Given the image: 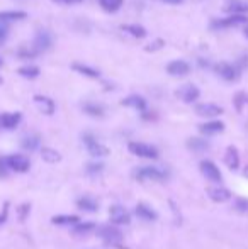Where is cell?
Returning <instances> with one entry per match:
<instances>
[{
  "label": "cell",
  "instance_id": "1",
  "mask_svg": "<svg viewBox=\"0 0 248 249\" xmlns=\"http://www.w3.org/2000/svg\"><path fill=\"white\" fill-rule=\"evenodd\" d=\"M168 176V173L161 168H157V166H141L134 171V178L140 180V182H165Z\"/></svg>",
  "mask_w": 248,
  "mask_h": 249
},
{
  "label": "cell",
  "instance_id": "2",
  "mask_svg": "<svg viewBox=\"0 0 248 249\" xmlns=\"http://www.w3.org/2000/svg\"><path fill=\"white\" fill-rule=\"evenodd\" d=\"M82 139H84V144H85V148H87V151H89V154H90V156L104 158V156H107V154L111 153V151H109V148L104 146V144H102L95 136H92L90 133H85L84 136H82Z\"/></svg>",
  "mask_w": 248,
  "mask_h": 249
},
{
  "label": "cell",
  "instance_id": "3",
  "mask_svg": "<svg viewBox=\"0 0 248 249\" xmlns=\"http://www.w3.org/2000/svg\"><path fill=\"white\" fill-rule=\"evenodd\" d=\"M97 236L104 241L106 244H111V246H116L119 249L121 248V243H123V232L114 226H102L97 229Z\"/></svg>",
  "mask_w": 248,
  "mask_h": 249
},
{
  "label": "cell",
  "instance_id": "4",
  "mask_svg": "<svg viewBox=\"0 0 248 249\" xmlns=\"http://www.w3.org/2000/svg\"><path fill=\"white\" fill-rule=\"evenodd\" d=\"M131 154L138 158H144V160H157L158 158V149L151 144H146V143H129L127 146Z\"/></svg>",
  "mask_w": 248,
  "mask_h": 249
},
{
  "label": "cell",
  "instance_id": "5",
  "mask_svg": "<svg viewBox=\"0 0 248 249\" xmlns=\"http://www.w3.org/2000/svg\"><path fill=\"white\" fill-rule=\"evenodd\" d=\"M5 161L10 171H16V173H26L31 168L29 158L24 156V154H10V156L5 158Z\"/></svg>",
  "mask_w": 248,
  "mask_h": 249
},
{
  "label": "cell",
  "instance_id": "6",
  "mask_svg": "<svg viewBox=\"0 0 248 249\" xmlns=\"http://www.w3.org/2000/svg\"><path fill=\"white\" fill-rule=\"evenodd\" d=\"M199 169H201L202 176H204L206 180H209V182H213V183H221L223 173L219 171V168L213 163V161H209V160L201 161V163H199Z\"/></svg>",
  "mask_w": 248,
  "mask_h": 249
},
{
  "label": "cell",
  "instance_id": "7",
  "mask_svg": "<svg viewBox=\"0 0 248 249\" xmlns=\"http://www.w3.org/2000/svg\"><path fill=\"white\" fill-rule=\"evenodd\" d=\"M53 46V34L50 33L48 29H39L34 36L33 41V48L41 53V51H48L50 48Z\"/></svg>",
  "mask_w": 248,
  "mask_h": 249
},
{
  "label": "cell",
  "instance_id": "8",
  "mask_svg": "<svg viewBox=\"0 0 248 249\" xmlns=\"http://www.w3.org/2000/svg\"><path fill=\"white\" fill-rule=\"evenodd\" d=\"M175 95H177L178 99L182 100V102L194 103L195 100L199 99V95H201V90H199L197 86L194 85V83H185V85H182L180 88H177Z\"/></svg>",
  "mask_w": 248,
  "mask_h": 249
},
{
  "label": "cell",
  "instance_id": "9",
  "mask_svg": "<svg viewBox=\"0 0 248 249\" xmlns=\"http://www.w3.org/2000/svg\"><path fill=\"white\" fill-rule=\"evenodd\" d=\"M223 112H225L223 107H219L218 103H213V102H204V103H197V105H195V114L201 117H208V119L219 117Z\"/></svg>",
  "mask_w": 248,
  "mask_h": 249
},
{
  "label": "cell",
  "instance_id": "10",
  "mask_svg": "<svg viewBox=\"0 0 248 249\" xmlns=\"http://www.w3.org/2000/svg\"><path fill=\"white\" fill-rule=\"evenodd\" d=\"M216 73L221 78H225L226 82H236L240 78V70L231 63H218L216 65Z\"/></svg>",
  "mask_w": 248,
  "mask_h": 249
},
{
  "label": "cell",
  "instance_id": "11",
  "mask_svg": "<svg viewBox=\"0 0 248 249\" xmlns=\"http://www.w3.org/2000/svg\"><path fill=\"white\" fill-rule=\"evenodd\" d=\"M109 217L114 224L118 226H127L131 222V214L124 209L123 205H112L109 209Z\"/></svg>",
  "mask_w": 248,
  "mask_h": 249
},
{
  "label": "cell",
  "instance_id": "12",
  "mask_svg": "<svg viewBox=\"0 0 248 249\" xmlns=\"http://www.w3.org/2000/svg\"><path fill=\"white\" fill-rule=\"evenodd\" d=\"M34 103L39 109V112H43L44 116H53L54 110H56V103L53 99L46 95H34Z\"/></svg>",
  "mask_w": 248,
  "mask_h": 249
},
{
  "label": "cell",
  "instance_id": "13",
  "mask_svg": "<svg viewBox=\"0 0 248 249\" xmlns=\"http://www.w3.org/2000/svg\"><path fill=\"white\" fill-rule=\"evenodd\" d=\"M191 71V65L185 60H174L167 65V73L172 77H184Z\"/></svg>",
  "mask_w": 248,
  "mask_h": 249
},
{
  "label": "cell",
  "instance_id": "14",
  "mask_svg": "<svg viewBox=\"0 0 248 249\" xmlns=\"http://www.w3.org/2000/svg\"><path fill=\"white\" fill-rule=\"evenodd\" d=\"M206 193H208L209 199L216 203H225L231 199V192H230L228 188H223V186H209V188L206 190Z\"/></svg>",
  "mask_w": 248,
  "mask_h": 249
},
{
  "label": "cell",
  "instance_id": "15",
  "mask_svg": "<svg viewBox=\"0 0 248 249\" xmlns=\"http://www.w3.org/2000/svg\"><path fill=\"white\" fill-rule=\"evenodd\" d=\"M240 24H248V17L247 16H230L226 19L221 20H214L213 27L214 29H226V27H236Z\"/></svg>",
  "mask_w": 248,
  "mask_h": 249
},
{
  "label": "cell",
  "instance_id": "16",
  "mask_svg": "<svg viewBox=\"0 0 248 249\" xmlns=\"http://www.w3.org/2000/svg\"><path fill=\"white\" fill-rule=\"evenodd\" d=\"M20 120H22V114L20 112H5L0 116V127H3L7 131H12L19 126Z\"/></svg>",
  "mask_w": 248,
  "mask_h": 249
},
{
  "label": "cell",
  "instance_id": "17",
  "mask_svg": "<svg viewBox=\"0 0 248 249\" xmlns=\"http://www.w3.org/2000/svg\"><path fill=\"white\" fill-rule=\"evenodd\" d=\"M121 103L124 107H131V109L138 110V112H146V109H148L146 100H144L141 95H136V93H134V95L126 97V99H123Z\"/></svg>",
  "mask_w": 248,
  "mask_h": 249
},
{
  "label": "cell",
  "instance_id": "18",
  "mask_svg": "<svg viewBox=\"0 0 248 249\" xmlns=\"http://www.w3.org/2000/svg\"><path fill=\"white\" fill-rule=\"evenodd\" d=\"M71 70L77 71V73L84 75L85 78H90V80H99L101 78V71L97 68L90 66V65H84V63H73L71 65Z\"/></svg>",
  "mask_w": 248,
  "mask_h": 249
},
{
  "label": "cell",
  "instance_id": "19",
  "mask_svg": "<svg viewBox=\"0 0 248 249\" xmlns=\"http://www.w3.org/2000/svg\"><path fill=\"white\" fill-rule=\"evenodd\" d=\"M134 212H136V216L140 217L141 220H146V222H155V220L158 219V214L155 212L150 205H146V203H138Z\"/></svg>",
  "mask_w": 248,
  "mask_h": 249
},
{
  "label": "cell",
  "instance_id": "20",
  "mask_svg": "<svg viewBox=\"0 0 248 249\" xmlns=\"http://www.w3.org/2000/svg\"><path fill=\"white\" fill-rule=\"evenodd\" d=\"M199 131L206 136H214V134H219L225 131V122L221 120H209V122H204L199 126Z\"/></svg>",
  "mask_w": 248,
  "mask_h": 249
},
{
  "label": "cell",
  "instance_id": "21",
  "mask_svg": "<svg viewBox=\"0 0 248 249\" xmlns=\"http://www.w3.org/2000/svg\"><path fill=\"white\" fill-rule=\"evenodd\" d=\"M225 10L231 16H245L248 12V3L245 0H230L225 5Z\"/></svg>",
  "mask_w": 248,
  "mask_h": 249
},
{
  "label": "cell",
  "instance_id": "22",
  "mask_svg": "<svg viewBox=\"0 0 248 249\" xmlns=\"http://www.w3.org/2000/svg\"><path fill=\"white\" fill-rule=\"evenodd\" d=\"M77 207L84 212H97L99 210V202L90 195H84L77 200Z\"/></svg>",
  "mask_w": 248,
  "mask_h": 249
},
{
  "label": "cell",
  "instance_id": "23",
  "mask_svg": "<svg viewBox=\"0 0 248 249\" xmlns=\"http://www.w3.org/2000/svg\"><path fill=\"white\" fill-rule=\"evenodd\" d=\"M225 165L230 169H238L240 168V153L235 146H228L225 153Z\"/></svg>",
  "mask_w": 248,
  "mask_h": 249
},
{
  "label": "cell",
  "instance_id": "24",
  "mask_svg": "<svg viewBox=\"0 0 248 249\" xmlns=\"http://www.w3.org/2000/svg\"><path fill=\"white\" fill-rule=\"evenodd\" d=\"M27 17V14L24 10H2L0 12V20L10 24V22H17V20H24Z\"/></svg>",
  "mask_w": 248,
  "mask_h": 249
},
{
  "label": "cell",
  "instance_id": "25",
  "mask_svg": "<svg viewBox=\"0 0 248 249\" xmlns=\"http://www.w3.org/2000/svg\"><path fill=\"white\" fill-rule=\"evenodd\" d=\"M121 31L127 33L131 37H136V39L146 37V29L143 26H140V24H124V26H121Z\"/></svg>",
  "mask_w": 248,
  "mask_h": 249
},
{
  "label": "cell",
  "instance_id": "26",
  "mask_svg": "<svg viewBox=\"0 0 248 249\" xmlns=\"http://www.w3.org/2000/svg\"><path fill=\"white\" fill-rule=\"evenodd\" d=\"M82 110H84L87 116L90 117H97V119H101V117H104L106 114V109L101 105V103H94V102H85L84 105H82Z\"/></svg>",
  "mask_w": 248,
  "mask_h": 249
},
{
  "label": "cell",
  "instance_id": "27",
  "mask_svg": "<svg viewBox=\"0 0 248 249\" xmlns=\"http://www.w3.org/2000/svg\"><path fill=\"white\" fill-rule=\"evenodd\" d=\"M51 222L54 226H77L78 222H82L78 216H53L51 217Z\"/></svg>",
  "mask_w": 248,
  "mask_h": 249
},
{
  "label": "cell",
  "instance_id": "28",
  "mask_svg": "<svg viewBox=\"0 0 248 249\" xmlns=\"http://www.w3.org/2000/svg\"><path fill=\"white\" fill-rule=\"evenodd\" d=\"M41 158L48 165H56L61 161V154L56 149H53V148H43L41 149Z\"/></svg>",
  "mask_w": 248,
  "mask_h": 249
},
{
  "label": "cell",
  "instance_id": "29",
  "mask_svg": "<svg viewBox=\"0 0 248 249\" xmlns=\"http://www.w3.org/2000/svg\"><path fill=\"white\" fill-rule=\"evenodd\" d=\"M187 148L194 153H202L209 148V143L206 139H201V137H191L187 141Z\"/></svg>",
  "mask_w": 248,
  "mask_h": 249
},
{
  "label": "cell",
  "instance_id": "30",
  "mask_svg": "<svg viewBox=\"0 0 248 249\" xmlns=\"http://www.w3.org/2000/svg\"><path fill=\"white\" fill-rule=\"evenodd\" d=\"M20 146H22V149H26V151L37 149V148H39V136H36V134L24 136L22 141H20Z\"/></svg>",
  "mask_w": 248,
  "mask_h": 249
},
{
  "label": "cell",
  "instance_id": "31",
  "mask_svg": "<svg viewBox=\"0 0 248 249\" xmlns=\"http://www.w3.org/2000/svg\"><path fill=\"white\" fill-rule=\"evenodd\" d=\"M17 73L20 75V77L24 78H29V80H34V78L39 77V68L34 66V65H24V66H20L19 70H17Z\"/></svg>",
  "mask_w": 248,
  "mask_h": 249
},
{
  "label": "cell",
  "instance_id": "32",
  "mask_svg": "<svg viewBox=\"0 0 248 249\" xmlns=\"http://www.w3.org/2000/svg\"><path fill=\"white\" fill-rule=\"evenodd\" d=\"M97 229L94 222H78L77 226H73V234L75 236H87V234H92Z\"/></svg>",
  "mask_w": 248,
  "mask_h": 249
},
{
  "label": "cell",
  "instance_id": "33",
  "mask_svg": "<svg viewBox=\"0 0 248 249\" xmlns=\"http://www.w3.org/2000/svg\"><path fill=\"white\" fill-rule=\"evenodd\" d=\"M124 0H99V5L106 10V12H116L123 7Z\"/></svg>",
  "mask_w": 248,
  "mask_h": 249
},
{
  "label": "cell",
  "instance_id": "34",
  "mask_svg": "<svg viewBox=\"0 0 248 249\" xmlns=\"http://www.w3.org/2000/svg\"><path fill=\"white\" fill-rule=\"evenodd\" d=\"M247 102H248V95L245 92H236L235 97H233V105H235L236 112H242L243 107L247 105Z\"/></svg>",
  "mask_w": 248,
  "mask_h": 249
},
{
  "label": "cell",
  "instance_id": "35",
  "mask_svg": "<svg viewBox=\"0 0 248 249\" xmlns=\"http://www.w3.org/2000/svg\"><path fill=\"white\" fill-rule=\"evenodd\" d=\"M9 31H10V24L0 20V46H2V44H5L7 36H9Z\"/></svg>",
  "mask_w": 248,
  "mask_h": 249
},
{
  "label": "cell",
  "instance_id": "36",
  "mask_svg": "<svg viewBox=\"0 0 248 249\" xmlns=\"http://www.w3.org/2000/svg\"><path fill=\"white\" fill-rule=\"evenodd\" d=\"M29 212H31V203H22V205L17 209V217H19L20 222L26 220V217L29 216Z\"/></svg>",
  "mask_w": 248,
  "mask_h": 249
},
{
  "label": "cell",
  "instance_id": "37",
  "mask_svg": "<svg viewBox=\"0 0 248 249\" xmlns=\"http://www.w3.org/2000/svg\"><path fill=\"white\" fill-rule=\"evenodd\" d=\"M104 169V165L102 163H89L87 165V173L89 175H97Z\"/></svg>",
  "mask_w": 248,
  "mask_h": 249
},
{
  "label": "cell",
  "instance_id": "38",
  "mask_svg": "<svg viewBox=\"0 0 248 249\" xmlns=\"http://www.w3.org/2000/svg\"><path fill=\"white\" fill-rule=\"evenodd\" d=\"M17 54H19L20 58H34V56H37L39 53H37V51L34 50V48H31V50H26V48H20L19 53H17Z\"/></svg>",
  "mask_w": 248,
  "mask_h": 249
},
{
  "label": "cell",
  "instance_id": "39",
  "mask_svg": "<svg viewBox=\"0 0 248 249\" xmlns=\"http://www.w3.org/2000/svg\"><path fill=\"white\" fill-rule=\"evenodd\" d=\"M9 202H5L3 203V207H2V210H0V226H2V224H5L7 222V219H9Z\"/></svg>",
  "mask_w": 248,
  "mask_h": 249
},
{
  "label": "cell",
  "instance_id": "40",
  "mask_svg": "<svg viewBox=\"0 0 248 249\" xmlns=\"http://www.w3.org/2000/svg\"><path fill=\"white\" fill-rule=\"evenodd\" d=\"M9 166H7L5 158H0V178H7L9 176Z\"/></svg>",
  "mask_w": 248,
  "mask_h": 249
},
{
  "label": "cell",
  "instance_id": "41",
  "mask_svg": "<svg viewBox=\"0 0 248 249\" xmlns=\"http://www.w3.org/2000/svg\"><path fill=\"white\" fill-rule=\"evenodd\" d=\"M235 207L240 210V212L247 214L248 212V200L247 199H238V200H236V203H235Z\"/></svg>",
  "mask_w": 248,
  "mask_h": 249
},
{
  "label": "cell",
  "instance_id": "42",
  "mask_svg": "<svg viewBox=\"0 0 248 249\" xmlns=\"http://www.w3.org/2000/svg\"><path fill=\"white\" fill-rule=\"evenodd\" d=\"M54 3H60V5H75V3H80L82 0H51Z\"/></svg>",
  "mask_w": 248,
  "mask_h": 249
},
{
  "label": "cell",
  "instance_id": "43",
  "mask_svg": "<svg viewBox=\"0 0 248 249\" xmlns=\"http://www.w3.org/2000/svg\"><path fill=\"white\" fill-rule=\"evenodd\" d=\"M161 46H163V41H161V39H157V41H155V44H150V46H148L146 50L153 53V51L157 50V48H161Z\"/></svg>",
  "mask_w": 248,
  "mask_h": 249
},
{
  "label": "cell",
  "instance_id": "44",
  "mask_svg": "<svg viewBox=\"0 0 248 249\" xmlns=\"http://www.w3.org/2000/svg\"><path fill=\"white\" fill-rule=\"evenodd\" d=\"M160 2L170 3V5H178V3H182V2H184V0H160Z\"/></svg>",
  "mask_w": 248,
  "mask_h": 249
},
{
  "label": "cell",
  "instance_id": "45",
  "mask_svg": "<svg viewBox=\"0 0 248 249\" xmlns=\"http://www.w3.org/2000/svg\"><path fill=\"white\" fill-rule=\"evenodd\" d=\"M245 36H247V37H248V26H247V27H245Z\"/></svg>",
  "mask_w": 248,
  "mask_h": 249
},
{
  "label": "cell",
  "instance_id": "46",
  "mask_svg": "<svg viewBox=\"0 0 248 249\" xmlns=\"http://www.w3.org/2000/svg\"><path fill=\"white\" fill-rule=\"evenodd\" d=\"M245 176H247V178H248V166H247V168H245Z\"/></svg>",
  "mask_w": 248,
  "mask_h": 249
},
{
  "label": "cell",
  "instance_id": "47",
  "mask_svg": "<svg viewBox=\"0 0 248 249\" xmlns=\"http://www.w3.org/2000/svg\"><path fill=\"white\" fill-rule=\"evenodd\" d=\"M2 65H3V61H2V58H0V66H2Z\"/></svg>",
  "mask_w": 248,
  "mask_h": 249
},
{
  "label": "cell",
  "instance_id": "48",
  "mask_svg": "<svg viewBox=\"0 0 248 249\" xmlns=\"http://www.w3.org/2000/svg\"><path fill=\"white\" fill-rule=\"evenodd\" d=\"M0 85H2V77H0Z\"/></svg>",
  "mask_w": 248,
  "mask_h": 249
}]
</instances>
